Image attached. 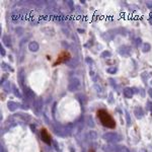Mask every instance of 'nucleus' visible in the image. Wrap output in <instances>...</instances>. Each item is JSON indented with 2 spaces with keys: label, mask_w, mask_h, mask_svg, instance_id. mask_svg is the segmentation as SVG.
Here are the masks:
<instances>
[{
  "label": "nucleus",
  "mask_w": 152,
  "mask_h": 152,
  "mask_svg": "<svg viewBox=\"0 0 152 152\" xmlns=\"http://www.w3.org/2000/svg\"><path fill=\"white\" fill-rule=\"evenodd\" d=\"M96 116H98V118L99 119L102 126L109 128V129L116 128V122H115L114 118L106 109H98V112H96Z\"/></svg>",
  "instance_id": "obj_1"
},
{
  "label": "nucleus",
  "mask_w": 152,
  "mask_h": 152,
  "mask_svg": "<svg viewBox=\"0 0 152 152\" xmlns=\"http://www.w3.org/2000/svg\"><path fill=\"white\" fill-rule=\"evenodd\" d=\"M70 58H71V54L69 53L68 51H62V52L58 55V58H57L56 62H55V63L53 64V66L56 67V66H58V65H60V64H62V63H65L66 61L70 60Z\"/></svg>",
  "instance_id": "obj_2"
},
{
  "label": "nucleus",
  "mask_w": 152,
  "mask_h": 152,
  "mask_svg": "<svg viewBox=\"0 0 152 152\" xmlns=\"http://www.w3.org/2000/svg\"><path fill=\"white\" fill-rule=\"evenodd\" d=\"M41 137H42V140L46 144H48V145L51 144V135L49 132H48L47 129H45V128L41 129Z\"/></svg>",
  "instance_id": "obj_3"
},
{
  "label": "nucleus",
  "mask_w": 152,
  "mask_h": 152,
  "mask_svg": "<svg viewBox=\"0 0 152 152\" xmlns=\"http://www.w3.org/2000/svg\"><path fill=\"white\" fill-rule=\"evenodd\" d=\"M89 152H95V151L93 149H90V150H89Z\"/></svg>",
  "instance_id": "obj_4"
}]
</instances>
